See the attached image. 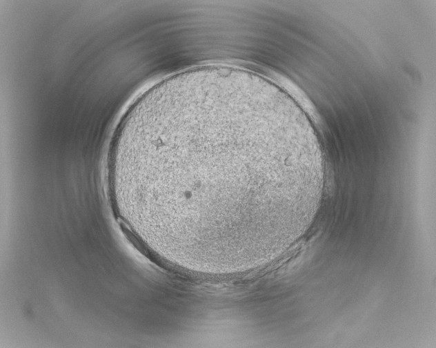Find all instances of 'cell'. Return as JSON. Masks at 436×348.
I'll return each mask as SVG.
<instances>
[{"label":"cell","mask_w":436,"mask_h":348,"mask_svg":"<svg viewBox=\"0 0 436 348\" xmlns=\"http://www.w3.org/2000/svg\"><path fill=\"white\" fill-rule=\"evenodd\" d=\"M110 177L161 238L229 255L276 242L318 168L301 119L277 91L203 75L163 85L123 117Z\"/></svg>","instance_id":"6da1fadb"}]
</instances>
